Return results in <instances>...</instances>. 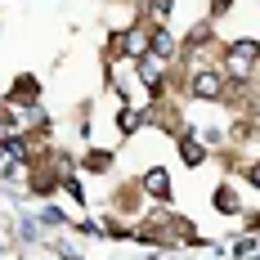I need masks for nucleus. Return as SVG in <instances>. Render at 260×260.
<instances>
[{
  "instance_id": "1",
  "label": "nucleus",
  "mask_w": 260,
  "mask_h": 260,
  "mask_svg": "<svg viewBox=\"0 0 260 260\" xmlns=\"http://www.w3.org/2000/svg\"><path fill=\"white\" fill-rule=\"evenodd\" d=\"M193 94H198V99H220V94H224V77H220V72H198V77H193Z\"/></svg>"
},
{
  "instance_id": "2",
  "label": "nucleus",
  "mask_w": 260,
  "mask_h": 260,
  "mask_svg": "<svg viewBox=\"0 0 260 260\" xmlns=\"http://www.w3.org/2000/svg\"><path fill=\"white\" fill-rule=\"evenodd\" d=\"M144 188H148V193H153L157 202H166V198H171V175H166V171H161V166H153V171H148V175H144Z\"/></svg>"
},
{
  "instance_id": "3",
  "label": "nucleus",
  "mask_w": 260,
  "mask_h": 260,
  "mask_svg": "<svg viewBox=\"0 0 260 260\" xmlns=\"http://www.w3.org/2000/svg\"><path fill=\"white\" fill-rule=\"evenodd\" d=\"M180 153H184V161H188V166H202V157H207V148H202L198 139H184V144H180Z\"/></svg>"
},
{
  "instance_id": "4",
  "label": "nucleus",
  "mask_w": 260,
  "mask_h": 260,
  "mask_svg": "<svg viewBox=\"0 0 260 260\" xmlns=\"http://www.w3.org/2000/svg\"><path fill=\"white\" fill-rule=\"evenodd\" d=\"M117 117H121V121H117V126L126 130V135H135V130H139V121H144V117H139V108H121V112H117Z\"/></svg>"
},
{
  "instance_id": "5",
  "label": "nucleus",
  "mask_w": 260,
  "mask_h": 260,
  "mask_svg": "<svg viewBox=\"0 0 260 260\" xmlns=\"http://www.w3.org/2000/svg\"><path fill=\"white\" fill-rule=\"evenodd\" d=\"M215 207L220 211H238V193L234 188H220V193H215Z\"/></svg>"
}]
</instances>
